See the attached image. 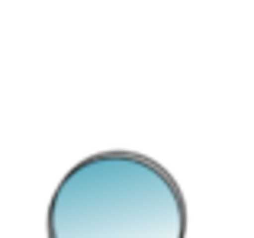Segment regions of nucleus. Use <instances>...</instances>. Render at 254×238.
Segmentation results:
<instances>
[{
	"label": "nucleus",
	"instance_id": "1",
	"mask_svg": "<svg viewBox=\"0 0 254 238\" xmlns=\"http://www.w3.org/2000/svg\"><path fill=\"white\" fill-rule=\"evenodd\" d=\"M52 238H184V200L168 171L129 151L77 164L49 209Z\"/></svg>",
	"mask_w": 254,
	"mask_h": 238
}]
</instances>
